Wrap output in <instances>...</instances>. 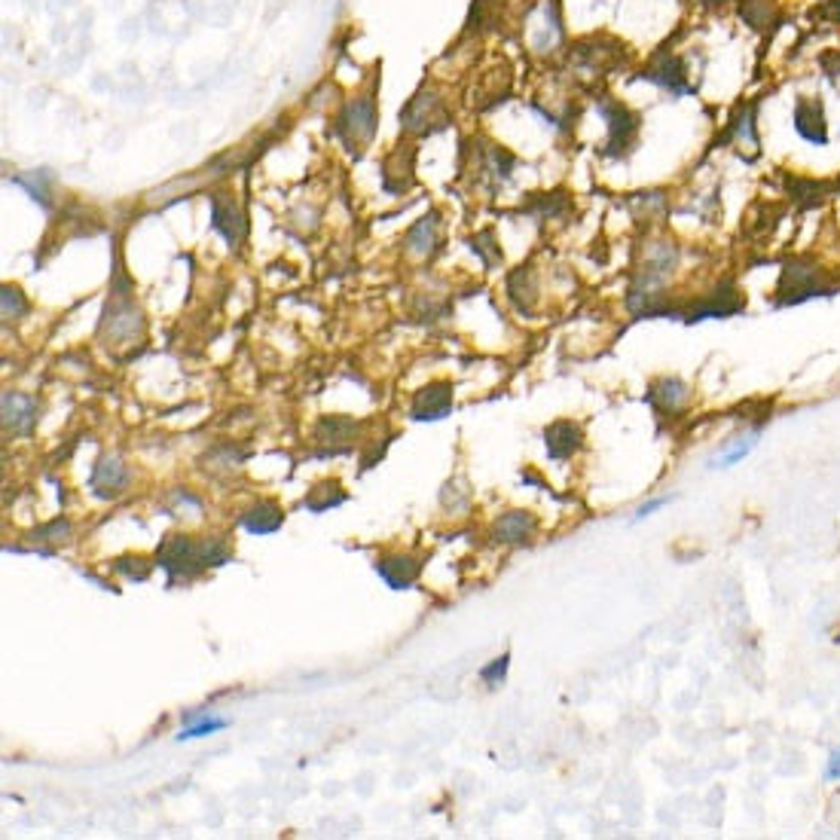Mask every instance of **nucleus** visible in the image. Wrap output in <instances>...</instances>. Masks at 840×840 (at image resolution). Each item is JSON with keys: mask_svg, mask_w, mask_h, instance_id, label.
<instances>
[{"mask_svg": "<svg viewBox=\"0 0 840 840\" xmlns=\"http://www.w3.org/2000/svg\"><path fill=\"white\" fill-rule=\"evenodd\" d=\"M24 312H28V300L22 296L19 287H10V285H6V287H4V318H6V321H10V318L15 321V318H22Z\"/></svg>", "mask_w": 840, "mask_h": 840, "instance_id": "cd10ccee", "label": "nucleus"}, {"mask_svg": "<svg viewBox=\"0 0 840 840\" xmlns=\"http://www.w3.org/2000/svg\"><path fill=\"white\" fill-rule=\"evenodd\" d=\"M113 568H117L120 574H126V578H131V581H147V578H150L153 563H147V559H141V556H122V559L113 563Z\"/></svg>", "mask_w": 840, "mask_h": 840, "instance_id": "bb28decb", "label": "nucleus"}, {"mask_svg": "<svg viewBox=\"0 0 840 840\" xmlns=\"http://www.w3.org/2000/svg\"><path fill=\"white\" fill-rule=\"evenodd\" d=\"M596 111L603 113L605 122H608V141H605V156H612V159H621V156H627L632 147H636V138H639V113L630 111L627 104L621 101H612V98H603V101L596 104Z\"/></svg>", "mask_w": 840, "mask_h": 840, "instance_id": "20e7f679", "label": "nucleus"}, {"mask_svg": "<svg viewBox=\"0 0 840 840\" xmlns=\"http://www.w3.org/2000/svg\"><path fill=\"white\" fill-rule=\"evenodd\" d=\"M792 126L797 138H804L813 147L828 144V117H826V101L819 95H797L792 107Z\"/></svg>", "mask_w": 840, "mask_h": 840, "instance_id": "1a4fd4ad", "label": "nucleus"}, {"mask_svg": "<svg viewBox=\"0 0 840 840\" xmlns=\"http://www.w3.org/2000/svg\"><path fill=\"white\" fill-rule=\"evenodd\" d=\"M129 483V468L117 456H101L92 471V489L98 498H117Z\"/></svg>", "mask_w": 840, "mask_h": 840, "instance_id": "aec40b11", "label": "nucleus"}, {"mask_svg": "<svg viewBox=\"0 0 840 840\" xmlns=\"http://www.w3.org/2000/svg\"><path fill=\"white\" fill-rule=\"evenodd\" d=\"M837 282L828 269H822L810 254L788 257L779 269L777 282V306H801L813 296H835Z\"/></svg>", "mask_w": 840, "mask_h": 840, "instance_id": "f03ea898", "label": "nucleus"}, {"mask_svg": "<svg viewBox=\"0 0 840 840\" xmlns=\"http://www.w3.org/2000/svg\"><path fill=\"white\" fill-rule=\"evenodd\" d=\"M211 224L220 236L227 238V245H236L245 238V214L238 211V205L229 199L227 193H214L211 196Z\"/></svg>", "mask_w": 840, "mask_h": 840, "instance_id": "4468645a", "label": "nucleus"}, {"mask_svg": "<svg viewBox=\"0 0 840 840\" xmlns=\"http://www.w3.org/2000/svg\"><path fill=\"white\" fill-rule=\"evenodd\" d=\"M507 666H510V657L501 654V657H496V661H492L489 666H483V670H480V679H483L489 688H498L501 681H505V675H507Z\"/></svg>", "mask_w": 840, "mask_h": 840, "instance_id": "7c9ffc66", "label": "nucleus"}, {"mask_svg": "<svg viewBox=\"0 0 840 840\" xmlns=\"http://www.w3.org/2000/svg\"><path fill=\"white\" fill-rule=\"evenodd\" d=\"M242 526L245 532L251 535H273L285 526V510L275 505V501H257V505H251L248 510L242 514Z\"/></svg>", "mask_w": 840, "mask_h": 840, "instance_id": "412c9836", "label": "nucleus"}, {"mask_svg": "<svg viewBox=\"0 0 840 840\" xmlns=\"http://www.w3.org/2000/svg\"><path fill=\"white\" fill-rule=\"evenodd\" d=\"M758 107H761V98H748V101H739L734 111H730L728 122H724V131L715 144H734L739 147V156L746 162H755L761 156V138H758Z\"/></svg>", "mask_w": 840, "mask_h": 840, "instance_id": "7ed1b4c3", "label": "nucleus"}, {"mask_svg": "<svg viewBox=\"0 0 840 840\" xmlns=\"http://www.w3.org/2000/svg\"><path fill=\"white\" fill-rule=\"evenodd\" d=\"M507 294H510V300L517 303V309H520V312H529V309H532L535 296H538V285H535L532 266H520L514 275H510Z\"/></svg>", "mask_w": 840, "mask_h": 840, "instance_id": "5701e85b", "label": "nucleus"}, {"mask_svg": "<svg viewBox=\"0 0 840 840\" xmlns=\"http://www.w3.org/2000/svg\"><path fill=\"white\" fill-rule=\"evenodd\" d=\"M688 398H690V391H688V385L681 382V379H661V382H654L652 385V391H648V403L652 407H657L661 413H675V410H681L688 403Z\"/></svg>", "mask_w": 840, "mask_h": 840, "instance_id": "4be33fe9", "label": "nucleus"}, {"mask_svg": "<svg viewBox=\"0 0 840 840\" xmlns=\"http://www.w3.org/2000/svg\"><path fill=\"white\" fill-rule=\"evenodd\" d=\"M340 122H343V131H345V138H349V144L352 141L367 144L370 138L376 135V107H373V101H370V98H355V101L345 107Z\"/></svg>", "mask_w": 840, "mask_h": 840, "instance_id": "a211bd4d", "label": "nucleus"}, {"mask_svg": "<svg viewBox=\"0 0 840 840\" xmlns=\"http://www.w3.org/2000/svg\"><path fill=\"white\" fill-rule=\"evenodd\" d=\"M355 434H358V422L355 419H345V416H327V419H321L318 428H315V440L324 447L321 452H327V456L349 452Z\"/></svg>", "mask_w": 840, "mask_h": 840, "instance_id": "2eb2a0df", "label": "nucleus"}, {"mask_svg": "<svg viewBox=\"0 0 840 840\" xmlns=\"http://www.w3.org/2000/svg\"><path fill=\"white\" fill-rule=\"evenodd\" d=\"M233 559V545L224 535L214 538H189V535H169L156 550V565L169 574V581H189L196 574L217 568Z\"/></svg>", "mask_w": 840, "mask_h": 840, "instance_id": "f257e3e1", "label": "nucleus"}, {"mask_svg": "<svg viewBox=\"0 0 840 840\" xmlns=\"http://www.w3.org/2000/svg\"><path fill=\"white\" fill-rule=\"evenodd\" d=\"M810 19L835 28V24H840V0H819V4L810 10Z\"/></svg>", "mask_w": 840, "mask_h": 840, "instance_id": "c756f323", "label": "nucleus"}, {"mask_svg": "<svg viewBox=\"0 0 840 840\" xmlns=\"http://www.w3.org/2000/svg\"><path fill=\"white\" fill-rule=\"evenodd\" d=\"M816 64L822 68V73L831 80V83H837L840 77V49H822L816 55Z\"/></svg>", "mask_w": 840, "mask_h": 840, "instance_id": "2f4dec72", "label": "nucleus"}, {"mask_svg": "<svg viewBox=\"0 0 840 840\" xmlns=\"http://www.w3.org/2000/svg\"><path fill=\"white\" fill-rule=\"evenodd\" d=\"M343 501H345L343 486L336 483V480H327V483H318L315 489H312L309 496H306L303 505H306V510H312V514H324V510L343 505Z\"/></svg>", "mask_w": 840, "mask_h": 840, "instance_id": "b1692460", "label": "nucleus"}, {"mask_svg": "<svg viewBox=\"0 0 840 840\" xmlns=\"http://www.w3.org/2000/svg\"><path fill=\"white\" fill-rule=\"evenodd\" d=\"M737 15L743 19V24L755 34H761L764 40H773V34L786 24V10L779 6V0H737Z\"/></svg>", "mask_w": 840, "mask_h": 840, "instance_id": "9b49d317", "label": "nucleus"}, {"mask_svg": "<svg viewBox=\"0 0 840 840\" xmlns=\"http://www.w3.org/2000/svg\"><path fill=\"white\" fill-rule=\"evenodd\" d=\"M434 242H438V217H434V214H428V217H422L407 233V248L413 251V254H431Z\"/></svg>", "mask_w": 840, "mask_h": 840, "instance_id": "393cba45", "label": "nucleus"}, {"mask_svg": "<svg viewBox=\"0 0 840 840\" xmlns=\"http://www.w3.org/2000/svg\"><path fill=\"white\" fill-rule=\"evenodd\" d=\"M538 532V520L529 510H510V514L498 517L492 526V541L498 545H529Z\"/></svg>", "mask_w": 840, "mask_h": 840, "instance_id": "dca6fc26", "label": "nucleus"}, {"mask_svg": "<svg viewBox=\"0 0 840 840\" xmlns=\"http://www.w3.org/2000/svg\"><path fill=\"white\" fill-rule=\"evenodd\" d=\"M581 447H584V431L572 419H556V422L545 428V449L554 462H565V459L578 456Z\"/></svg>", "mask_w": 840, "mask_h": 840, "instance_id": "ddd939ff", "label": "nucleus"}, {"mask_svg": "<svg viewBox=\"0 0 840 840\" xmlns=\"http://www.w3.org/2000/svg\"><path fill=\"white\" fill-rule=\"evenodd\" d=\"M642 80H648V83L666 89L670 95H688L694 92V86H690V77H688V64L681 55L670 53V49H663V53H657L652 62H648V68H642L639 73Z\"/></svg>", "mask_w": 840, "mask_h": 840, "instance_id": "6e6552de", "label": "nucleus"}, {"mask_svg": "<svg viewBox=\"0 0 840 840\" xmlns=\"http://www.w3.org/2000/svg\"><path fill=\"white\" fill-rule=\"evenodd\" d=\"M34 541H53V545H62V541H68L71 538V523L68 520H53L49 526H43V529H37L34 535H31Z\"/></svg>", "mask_w": 840, "mask_h": 840, "instance_id": "c85d7f7f", "label": "nucleus"}, {"mask_svg": "<svg viewBox=\"0 0 840 840\" xmlns=\"http://www.w3.org/2000/svg\"><path fill=\"white\" fill-rule=\"evenodd\" d=\"M835 189H837V193H840V178L835 180Z\"/></svg>", "mask_w": 840, "mask_h": 840, "instance_id": "c9c22d12", "label": "nucleus"}, {"mask_svg": "<svg viewBox=\"0 0 840 840\" xmlns=\"http://www.w3.org/2000/svg\"><path fill=\"white\" fill-rule=\"evenodd\" d=\"M452 410V385L449 382H431L419 389L410 403V416L419 422H438V419L449 416Z\"/></svg>", "mask_w": 840, "mask_h": 840, "instance_id": "f8f14e48", "label": "nucleus"}, {"mask_svg": "<svg viewBox=\"0 0 840 840\" xmlns=\"http://www.w3.org/2000/svg\"><path fill=\"white\" fill-rule=\"evenodd\" d=\"M746 309V300L739 294V287L734 282V275H724L710 294H703L697 303H690L685 309V321H706V318H730L737 312Z\"/></svg>", "mask_w": 840, "mask_h": 840, "instance_id": "423d86ee", "label": "nucleus"}, {"mask_svg": "<svg viewBox=\"0 0 840 840\" xmlns=\"http://www.w3.org/2000/svg\"><path fill=\"white\" fill-rule=\"evenodd\" d=\"M826 779H840V752H835L828 758V768H826Z\"/></svg>", "mask_w": 840, "mask_h": 840, "instance_id": "f704fd0d", "label": "nucleus"}, {"mask_svg": "<svg viewBox=\"0 0 840 840\" xmlns=\"http://www.w3.org/2000/svg\"><path fill=\"white\" fill-rule=\"evenodd\" d=\"M224 719H202V721H196V724H189V728L180 734V739H193V737H208V734H214V730H220L224 728Z\"/></svg>", "mask_w": 840, "mask_h": 840, "instance_id": "473e14b6", "label": "nucleus"}, {"mask_svg": "<svg viewBox=\"0 0 840 840\" xmlns=\"http://www.w3.org/2000/svg\"><path fill=\"white\" fill-rule=\"evenodd\" d=\"M111 336H117V340H138L144 331V321H141V312L131 306V287L126 285V291H120V269L117 275H113V285H111V300H107L104 306V327Z\"/></svg>", "mask_w": 840, "mask_h": 840, "instance_id": "39448f33", "label": "nucleus"}, {"mask_svg": "<svg viewBox=\"0 0 840 840\" xmlns=\"http://www.w3.org/2000/svg\"><path fill=\"white\" fill-rule=\"evenodd\" d=\"M666 501H670V498L663 496V498H654V501H648V505H642V507L636 510V520H645V517H652L657 507H663V505H666Z\"/></svg>", "mask_w": 840, "mask_h": 840, "instance_id": "72a5a7b5", "label": "nucleus"}, {"mask_svg": "<svg viewBox=\"0 0 840 840\" xmlns=\"http://www.w3.org/2000/svg\"><path fill=\"white\" fill-rule=\"evenodd\" d=\"M782 193H786V199L792 202L797 211H813L828 202V196L835 193V184L822 178H806V175H797V171H786V175H782Z\"/></svg>", "mask_w": 840, "mask_h": 840, "instance_id": "9d476101", "label": "nucleus"}, {"mask_svg": "<svg viewBox=\"0 0 840 840\" xmlns=\"http://www.w3.org/2000/svg\"><path fill=\"white\" fill-rule=\"evenodd\" d=\"M376 572H379V578L389 584L391 590H410L419 581V574H422V563H419L416 556L394 554V556L379 559Z\"/></svg>", "mask_w": 840, "mask_h": 840, "instance_id": "6ab92c4d", "label": "nucleus"}, {"mask_svg": "<svg viewBox=\"0 0 840 840\" xmlns=\"http://www.w3.org/2000/svg\"><path fill=\"white\" fill-rule=\"evenodd\" d=\"M755 443H758V434H755V431H752V434H746V438H734V443H730V447L724 449L719 459H715V465H719V468H730V465H737L739 459H746L748 452L755 449Z\"/></svg>", "mask_w": 840, "mask_h": 840, "instance_id": "a878e982", "label": "nucleus"}, {"mask_svg": "<svg viewBox=\"0 0 840 840\" xmlns=\"http://www.w3.org/2000/svg\"><path fill=\"white\" fill-rule=\"evenodd\" d=\"M37 422V401L31 394L19 391H6L4 394V428L10 434H31V428Z\"/></svg>", "mask_w": 840, "mask_h": 840, "instance_id": "f3484780", "label": "nucleus"}, {"mask_svg": "<svg viewBox=\"0 0 840 840\" xmlns=\"http://www.w3.org/2000/svg\"><path fill=\"white\" fill-rule=\"evenodd\" d=\"M679 266V248L672 242H652L645 251V263L636 269V285L632 291H657L670 282V275Z\"/></svg>", "mask_w": 840, "mask_h": 840, "instance_id": "0eeeda50", "label": "nucleus"}]
</instances>
